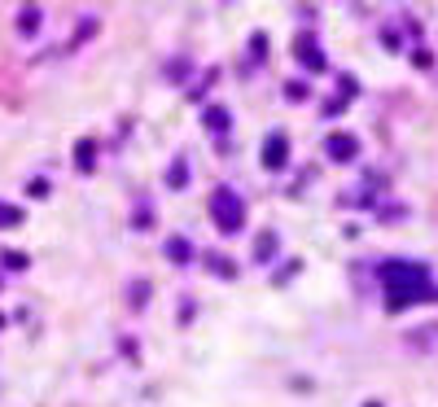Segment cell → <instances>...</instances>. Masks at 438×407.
Masks as SVG:
<instances>
[{"instance_id":"obj_1","label":"cell","mask_w":438,"mask_h":407,"mask_svg":"<svg viewBox=\"0 0 438 407\" xmlns=\"http://www.w3.org/2000/svg\"><path fill=\"white\" fill-rule=\"evenodd\" d=\"M381 285H385L390 307H403V302L429 294V267L407 263V259H390V263H381Z\"/></svg>"},{"instance_id":"obj_2","label":"cell","mask_w":438,"mask_h":407,"mask_svg":"<svg viewBox=\"0 0 438 407\" xmlns=\"http://www.w3.org/2000/svg\"><path fill=\"white\" fill-rule=\"evenodd\" d=\"M211 219L219 223V233H237V228L246 223V201L228 189V184H219V189L211 193Z\"/></svg>"},{"instance_id":"obj_3","label":"cell","mask_w":438,"mask_h":407,"mask_svg":"<svg viewBox=\"0 0 438 407\" xmlns=\"http://www.w3.org/2000/svg\"><path fill=\"white\" fill-rule=\"evenodd\" d=\"M290 162V136L285 132H272L268 140H263V167L268 171H280Z\"/></svg>"},{"instance_id":"obj_4","label":"cell","mask_w":438,"mask_h":407,"mask_svg":"<svg viewBox=\"0 0 438 407\" xmlns=\"http://www.w3.org/2000/svg\"><path fill=\"white\" fill-rule=\"evenodd\" d=\"M324 149H329V158H333V162H351V158L359 154V145H355V136H351V132H333Z\"/></svg>"},{"instance_id":"obj_5","label":"cell","mask_w":438,"mask_h":407,"mask_svg":"<svg viewBox=\"0 0 438 407\" xmlns=\"http://www.w3.org/2000/svg\"><path fill=\"white\" fill-rule=\"evenodd\" d=\"M294 53L312 66V70H324V53H320V44H312V35H298V40H294Z\"/></svg>"},{"instance_id":"obj_6","label":"cell","mask_w":438,"mask_h":407,"mask_svg":"<svg viewBox=\"0 0 438 407\" xmlns=\"http://www.w3.org/2000/svg\"><path fill=\"white\" fill-rule=\"evenodd\" d=\"M167 259H171V263H185V259H189V241H185V237H171V241H167Z\"/></svg>"},{"instance_id":"obj_7","label":"cell","mask_w":438,"mask_h":407,"mask_svg":"<svg viewBox=\"0 0 438 407\" xmlns=\"http://www.w3.org/2000/svg\"><path fill=\"white\" fill-rule=\"evenodd\" d=\"M185 180H189V175H185V158H175V162H171V175H167V184H171V189H185Z\"/></svg>"},{"instance_id":"obj_8","label":"cell","mask_w":438,"mask_h":407,"mask_svg":"<svg viewBox=\"0 0 438 407\" xmlns=\"http://www.w3.org/2000/svg\"><path fill=\"white\" fill-rule=\"evenodd\" d=\"M211 267H215L219 276H233V263H228V259H224V254H211Z\"/></svg>"},{"instance_id":"obj_9","label":"cell","mask_w":438,"mask_h":407,"mask_svg":"<svg viewBox=\"0 0 438 407\" xmlns=\"http://www.w3.org/2000/svg\"><path fill=\"white\" fill-rule=\"evenodd\" d=\"M206 127H219V132H224V127H228L224 110H206Z\"/></svg>"},{"instance_id":"obj_10","label":"cell","mask_w":438,"mask_h":407,"mask_svg":"<svg viewBox=\"0 0 438 407\" xmlns=\"http://www.w3.org/2000/svg\"><path fill=\"white\" fill-rule=\"evenodd\" d=\"M31 27H40V13L35 9H22V31H31Z\"/></svg>"},{"instance_id":"obj_11","label":"cell","mask_w":438,"mask_h":407,"mask_svg":"<svg viewBox=\"0 0 438 407\" xmlns=\"http://www.w3.org/2000/svg\"><path fill=\"white\" fill-rule=\"evenodd\" d=\"M80 167H84V171L92 167V140H84V145H80Z\"/></svg>"},{"instance_id":"obj_12","label":"cell","mask_w":438,"mask_h":407,"mask_svg":"<svg viewBox=\"0 0 438 407\" xmlns=\"http://www.w3.org/2000/svg\"><path fill=\"white\" fill-rule=\"evenodd\" d=\"M18 219H22V215H18L13 206H0V223H5V228H9V223H18Z\"/></svg>"}]
</instances>
